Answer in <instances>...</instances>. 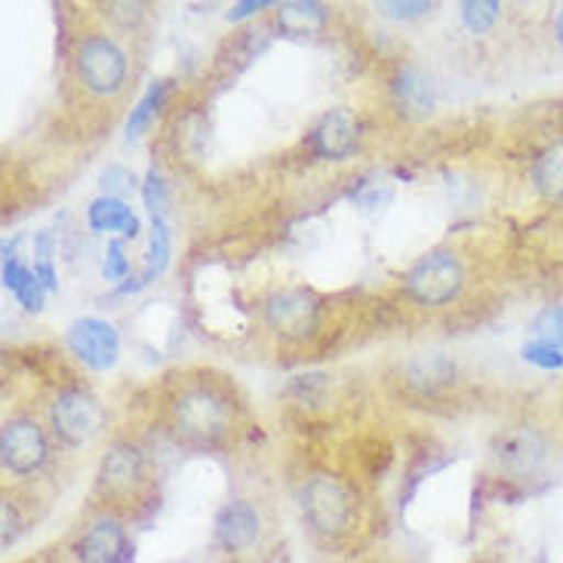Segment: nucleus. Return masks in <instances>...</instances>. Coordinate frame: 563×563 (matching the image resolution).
Segmentation results:
<instances>
[{
	"mask_svg": "<svg viewBox=\"0 0 563 563\" xmlns=\"http://www.w3.org/2000/svg\"><path fill=\"white\" fill-rule=\"evenodd\" d=\"M395 99L397 108L407 114V118H426L428 111L434 108V84L431 77L416 71V68H407L400 71V77L395 80Z\"/></svg>",
	"mask_w": 563,
	"mask_h": 563,
	"instance_id": "14",
	"label": "nucleus"
},
{
	"mask_svg": "<svg viewBox=\"0 0 563 563\" xmlns=\"http://www.w3.org/2000/svg\"><path fill=\"white\" fill-rule=\"evenodd\" d=\"M354 139H357V126L351 121L349 111H330L318 123V130L311 133V148H314L318 157L342 161L354 148Z\"/></svg>",
	"mask_w": 563,
	"mask_h": 563,
	"instance_id": "13",
	"label": "nucleus"
},
{
	"mask_svg": "<svg viewBox=\"0 0 563 563\" xmlns=\"http://www.w3.org/2000/svg\"><path fill=\"white\" fill-rule=\"evenodd\" d=\"M305 520L318 530L320 536H342L349 530L354 518V499L349 487L333 477V474H314L308 477L299 496Z\"/></svg>",
	"mask_w": 563,
	"mask_h": 563,
	"instance_id": "1",
	"label": "nucleus"
},
{
	"mask_svg": "<svg viewBox=\"0 0 563 563\" xmlns=\"http://www.w3.org/2000/svg\"><path fill=\"white\" fill-rule=\"evenodd\" d=\"M102 188H106V198H130L136 191V176L123 167H108L106 176H102Z\"/></svg>",
	"mask_w": 563,
	"mask_h": 563,
	"instance_id": "24",
	"label": "nucleus"
},
{
	"mask_svg": "<svg viewBox=\"0 0 563 563\" xmlns=\"http://www.w3.org/2000/svg\"><path fill=\"white\" fill-rule=\"evenodd\" d=\"M523 361H530L539 369H561L563 366V351L558 345H549V342H530L523 345Z\"/></svg>",
	"mask_w": 563,
	"mask_h": 563,
	"instance_id": "25",
	"label": "nucleus"
},
{
	"mask_svg": "<svg viewBox=\"0 0 563 563\" xmlns=\"http://www.w3.org/2000/svg\"><path fill=\"white\" fill-rule=\"evenodd\" d=\"M176 428L183 431L188 441L213 443L222 438V431L229 426V407L222 397H216L207 388H191L176 400Z\"/></svg>",
	"mask_w": 563,
	"mask_h": 563,
	"instance_id": "2",
	"label": "nucleus"
},
{
	"mask_svg": "<svg viewBox=\"0 0 563 563\" xmlns=\"http://www.w3.org/2000/svg\"><path fill=\"white\" fill-rule=\"evenodd\" d=\"M130 272V265H126V256H123V246L121 241H114V244L108 246V260H106V277L108 280H121Z\"/></svg>",
	"mask_w": 563,
	"mask_h": 563,
	"instance_id": "29",
	"label": "nucleus"
},
{
	"mask_svg": "<svg viewBox=\"0 0 563 563\" xmlns=\"http://www.w3.org/2000/svg\"><path fill=\"white\" fill-rule=\"evenodd\" d=\"M554 29H558V41L563 44V10H561V15H558V22H554Z\"/></svg>",
	"mask_w": 563,
	"mask_h": 563,
	"instance_id": "32",
	"label": "nucleus"
},
{
	"mask_svg": "<svg viewBox=\"0 0 563 563\" xmlns=\"http://www.w3.org/2000/svg\"><path fill=\"white\" fill-rule=\"evenodd\" d=\"M462 287V265L453 253H431L407 277V289L416 302L443 305L450 302Z\"/></svg>",
	"mask_w": 563,
	"mask_h": 563,
	"instance_id": "4",
	"label": "nucleus"
},
{
	"mask_svg": "<svg viewBox=\"0 0 563 563\" xmlns=\"http://www.w3.org/2000/svg\"><path fill=\"white\" fill-rule=\"evenodd\" d=\"M77 68H80L84 84L99 96L121 90L123 77H126V59L108 37H87L77 49Z\"/></svg>",
	"mask_w": 563,
	"mask_h": 563,
	"instance_id": "5",
	"label": "nucleus"
},
{
	"mask_svg": "<svg viewBox=\"0 0 563 563\" xmlns=\"http://www.w3.org/2000/svg\"><path fill=\"white\" fill-rule=\"evenodd\" d=\"M49 422L56 438L68 443V446H80V443H90L99 431H102V407L84 391H65L56 397L53 410H49Z\"/></svg>",
	"mask_w": 563,
	"mask_h": 563,
	"instance_id": "3",
	"label": "nucleus"
},
{
	"mask_svg": "<svg viewBox=\"0 0 563 563\" xmlns=\"http://www.w3.org/2000/svg\"><path fill=\"white\" fill-rule=\"evenodd\" d=\"M3 284H7V289H13L15 299L25 305L29 311H41V305H44V284L37 280L34 272L22 268L19 260L10 256V253L3 260Z\"/></svg>",
	"mask_w": 563,
	"mask_h": 563,
	"instance_id": "19",
	"label": "nucleus"
},
{
	"mask_svg": "<svg viewBox=\"0 0 563 563\" xmlns=\"http://www.w3.org/2000/svg\"><path fill=\"white\" fill-rule=\"evenodd\" d=\"M34 275L44 284V289H56V272H53V241L49 234L37 238V265H34Z\"/></svg>",
	"mask_w": 563,
	"mask_h": 563,
	"instance_id": "26",
	"label": "nucleus"
},
{
	"mask_svg": "<svg viewBox=\"0 0 563 563\" xmlns=\"http://www.w3.org/2000/svg\"><path fill=\"white\" fill-rule=\"evenodd\" d=\"M167 262H169L167 225H164V219H154L152 246H148V262H145V277H142V284H148V280H154V277L161 275V272L167 268Z\"/></svg>",
	"mask_w": 563,
	"mask_h": 563,
	"instance_id": "21",
	"label": "nucleus"
},
{
	"mask_svg": "<svg viewBox=\"0 0 563 563\" xmlns=\"http://www.w3.org/2000/svg\"><path fill=\"white\" fill-rule=\"evenodd\" d=\"M139 477H142V453L133 446H114L106 459H102V468H99V481L96 487L102 496L111 499H123L136 489Z\"/></svg>",
	"mask_w": 563,
	"mask_h": 563,
	"instance_id": "11",
	"label": "nucleus"
},
{
	"mask_svg": "<svg viewBox=\"0 0 563 563\" xmlns=\"http://www.w3.org/2000/svg\"><path fill=\"white\" fill-rule=\"evenodd\" d=\"M327 25V13L314 0H289L277 13V29L287 37H311Z\"/></svg>",
	"mask_w": 563,
	"mask_h": 563,
	"instance_id": "16",
	"label": "nucleus"
},
{
	"mask_svg": "<svg viewBox=\"0 0 563 563\" xmlns=\"http://www.w3.org/2000/svg\"><path fill=\"white\" fill-rule=\"evenodd\" d=\"M265 320L284 339H302V335L314 333V327H318V302L302 289H287V292H277L268 299Z\"/></svg>",
	"mask_w": 563,
	"mask_h": 563,
	"instance_id": "7",
	"label": "nucleus"
},
{
	"mask_svg": "<svg viewBox=\"0 0 563 563\" xmlns=\"http://www.w3.org/2000/svg\"><path fill=\"white\" fill-rule=\"evenodd\" d=\"M462 19L468 29L481 34V31L493 29V22L499 19V3L496 0H468V3H462Z\"/></svg>",
	"mask_w": 563,
	"mask_h": 563,
	"instance_id": "22",
	"label": "nucleus"
},
{
	"mask_svg": "<svg viewBox=\"0 0 563 563\" xmlns=\"http://www.w3.org/2000/svg\"><path fill=\"white\" fill-rule=\"evenodd\" d=\"M533 335L539 342H549V345H558L563 351V311L561 308H545L539 318L533 320Z\"/></svg>",
	"mask_w": 563,
	"mask_h": 563,
	"instance_id": "23",
	"label": "nucleus"
},
{
	"mask_svg": "<svg viewBox=\"0 0 563 563\" xmlns=\"http://www.w3.org/2000/svg\"><path fill=\"white\" fill-rule=\"evenodd\" d=\"M533 183L539 195L551 203H563V142L536 157Z\"/></svg>",
	"mask_w": 563,
	"mask_h": 563,
	"instance_id": "18",
	"label": "nucleus"
},
{
	"mask_svg": "<svg viewBox=\"0 0 563 563\" xmlns=\"http://www.w3.org/2000/svg\"><path fill=\"white\" fill-rule=\"evenodd\" d=\"M0 456L13 474L37 472L46 459V441L41 428L34 422H25V419L10 422L0 434Z\"/></svg>",
	"mask_w": 563,
	"mask_h": 563,
	"instance_id": "9",
	"label": "nucleus"
},
{
	"mask_svg": "<svg viewBox=\"0 0 563 563\" xmlns=\"http://www.w3.org/2000/svg\"><path fill=\"white\" fill-rule=\"evenodd\" d=\"M68 345L77 357L92 369H108L114 366L118 354H121V339L114 333V327L106 320L84 318L77 320L75 327L68 330Z\"/></svg>",
	"mask_w": 563,
	"mask_h": 563,
	"instance_id": "8",
	"label": "nucleus"
},
{
	"mask_svg": "<svg viewBox=\"0 0 563 563\" xmlns=\"http://www.w3.org/2000/svg\"><path fill=\"white\" fill-rule=\"evenodd\" d=\"M80 563H130L133 549L118 520H96L75 545Z\"/></svg>",
	"mask_w": 563,
	"mask_h": 563,
	"instance_id": "10",
	"label": "nucleus"
},
{
	"mask_svg": "<svg viewBox=\"0 0 563 563\" xmlns=\"http://www.w3.org/2000/svg\"><path fill=\"white\" fill-rule=\"evenodd\" d=\"M90 229L92 231H121L123 238H136L139 234V219L133 210L114 198H99L92 200L90 207Z\"/></svg>",
	"mask_w": 563,
	"mask_h": 563,
	"instance_id": "17",
	"label": "nucleus"
},
{
	"mask_svg": "<svg viewBox=\"0 0 563 563\" xmlns=\"http://www.w3.org/2000/svg\"><path fill=\"white\" fill-rule=\"evenodd\" d=\"M0 511H3V549H10L19 536V515H15V505L10 499H3Z\"/></svg>",
	"mask_w": 563,
	"mask_h": 563,
	"instance_id": "30",
	"label": "nucleus"
},
{
	"mask_svg": "<svg viewBox=\"0 0 563 563\" xmlns=\"http://www.w3.org/2000/svg\"><path fill=\"white\" fill-rule=\"evenodd\" d=\"M431 10V3L426 0H407V3H379V13L388 19H416Z\"/></svg>",
	"mask_w": 563,
	"mask_h": 563,
	"instance_id": "28",
	"label": "nucleus"
},
{
	"mask_svg": "<svg viewBox=\"0 0 563 563\" xmlns=\"http://www.w3.org/2000/svg\"><path fill=\"white\" fill-rule=\"evenodd\" d=\"M493 453L505 472L527 477L539 472V465L545 462V438L530 426L505 428L493 441Z\"/></svg>",
	"mask_w": 563,
	"mask_h": 563,
	"instance_id": "6",
	"label": "nucleus"
},
{
	"mask_svg": "<svg viewBox=\"0 0 563 563\" xmlns=\"http://www.w3.org/2000/svg\"><path fill=\"white\" fill-rule=\"evenodd\" d=\"M142 198H145V207L152 210L154 219H164V210H167V185L157 176V169L148 173V183L142 188Z\"/></svg>",
	"mask_w": 563,
	"mask_h": 563,
	"instance_id": "27",
	"label": "nucleus"
},
{
	"mask_svg": "<svg viewBox=\"0 0 563 563\" xmlns=\"http://www.w3.org/2000/svg\"><path fill=\"white\" fill-rule=\"evenodd\" d=\"M164 96H167V87L164 84H152V90L142 96V102L133 108V114H130V123H126V136L139 139L145 130H148V123L154 121V114L161 111L164 106Z\"/></svg>",
	"mask_w": 563,
	"mask_h": 563,
	"instance_id": "20",
	"label": "nucleus"
},
{
	"mask_svg": "<svg viewBox=\"0 0 563 563\" xmlns=\"http://www.w3.org/2000/svg\"><path fill=\"white\" fill-rule=\"evenodd\" d=\"M216 539L225 551H246L260 539V515L250 503H229L216 515Z\"/></svg>",
	"mask_w": 563,
	"mask_h": 563,
	"instance_id": "12",
	"label": "nucleus"
},
{
	"mask_svg": "<svg viewBox=\"0 0 563 563\" xmlns=\"http://www.w3.org/2000/svg\"><path fill=\"white\" fill-rule=\"evenodd\" d=\"M456 379V364L446 354H422L407 366V382L422 395H434Z\"/></svg>",
	"mask_w": 563,
	"mask_h": 563,
	"instance_id": "15",
	"label": "nucleus"
},
{
	"mask_svg": "<svg viewBox=\"0 0 563 563\" xmlns=\"http://www.w3.org/2000/svg\"><path fill=\"white\" fill-rule=\"evenodd\" d=\"M268 7V0H260V3H253V0H246V3H241V7H234L229 13L231 22H238V19H244V15H253L260 13V10H265Z\"/></svg>",
	"mask_w": 563,
	"mask_h": 563,
	"instance_id": "31",
	"label": "nucleus"
}]
</instances>
